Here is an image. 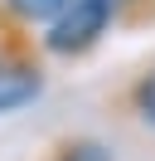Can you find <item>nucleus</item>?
Listing matches in <instances>:
<instances>
[{
    "label": "nucleus",
    "instance_id": "39448f33",
    "mask_svg": "<svg viewBox=\"0 0 155 161\" xmlns=\"http://www.w3.org/2000/svg\"><path fill=\"white\" fill-rule=\"evenodd\" d=\"M131 108H136V112H141V117L155 127V64H150V69H145L141 78L131 83Z\"/></svg>",
    "mask_w": 155,
    "mask_h": 161
},
{
    "label": "nucleus",
    "instance_id": "423d86ee",
    "mask_svg": "<svg viewBox=\"0 0 155 161\" xmlns=\"http://www.w3.org/2000/svg\"><path fill=\"white\" fill-rule=\"evenodd\" d=\"M107 5H112V20L121 25L126 15H131V5H145V0H107Z\"/></svg>",
    "mask_w": 155,
    "mask_h": 161
},
{
    "label": "nucleus",
    "instance_id": "f257e3e1",
    "mask_svg": "<svg viewBox=\"0 0 155 161\" xmlns=\"http://www.w3.org/2000/svg\"><path fill=\"white\" fill-rule=\"evenodd\" d=\"M112 5L107 0H68L63 10L48 20V34H44V49L58 54V59H82L87 49L102 44V34L112 30Z\"/></svg>",
    "mask_w": 155,
    "mask_h": 161
},
{
    "label": "nucleus",
    "instance_id": "f03ea898",
    "mask_svg": "<svg viewBox=\"0 0 155 161\" xmlns=\"http://www.w3.org/2000/svg\"><path fill=\"white\" fill-rule=\"evenodd\" d=\"M44 93V69L24 49H0V112H15Z\"/></svg>",
    "mask_w": 155,
    "mask_h": 161
},
{
    "label": "nucleus",
    "instance_id": "7ed1b4c3",
    "mask_svg": "<svg viewBox=\"0 0 155 161\" xmlns=\"http://www.w3.org/2000/svg\"><path fill=\"white\" fill-rule=\"evenodd\" d=\"M48 161H112V151H107V142H97V137H63L53 151H48Z\"/></svg>",
    "mask_w": 155,
    "mask_h": 161
},
{
    "label": "nucleus",
    "instance_id": "20e7f679",
    "mask_svg": "<svg viewBox=\"0 0 155 161\" xmlns=\"http://www.w3.org/2000/svg\"><path fill=\"white\" fill-rule=\"evenodd\" d=\"M68 0H5V10L15 15L19 25H48Z\"/></svg>",
    "mask_w": 155,
    "mask_h": 161
}]
</instances>
